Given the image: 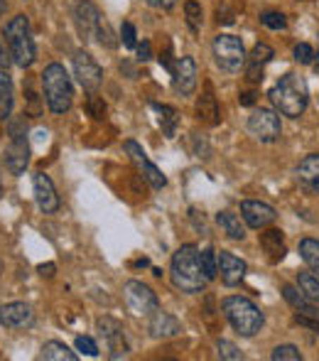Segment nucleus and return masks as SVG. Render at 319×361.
<instances>
[{
  "label": "nucleus",
  "mask_w": 319,
  "mask_h": 361,
  "mask_svg": "<svg viewBox=\"0 0 319 361\" xmlns=\"http://www.w3.org/2000/svg\"><path fill=\"white\" fill-rule=\"evenodd\" d=\"M120 39H123V44L128 49L138 47V42H135V25L133 23H123V27H120Z\"/></svg>",
  "instance_id": "38"
},
{
  "label": "nucleus",
  "mask_w": 319,
  "mask_h": 361,
  "mask_svg": "<svg viewBox=\"0 0 319 361\" xmlns=\"http://www.w3.org/2000/svg\"><path fill=\"white\" fill-rule=\"evenodd\" d=\"M246 271H248L246 261L236 258L234 253H229V251L219 253V273H221L224 286H229V288L239 286V283L243 281V276H246Z\"/></svg>",
  "instance_id": "19"
},
{
  "label": "nucleus",
  "mask_w": 319,
  "mask_h": 361,
  "mask_svg": "<svg viewBox=\"0 0 319 361\" xmlns=\"http://www.w3.org/2000/svg\"><path fill=\"white\" fill-rule=\"evenodd\" d=\"M77 349L84 352L86 357H99V347L91 337H77Z\"/></svg>",
  "instance_id": "39"
},
{
  "label": "nucleus",
  "mask_w": 319,
  "mask_h": 361,
  "mask_svg": "<svg viewBox=\"0 0 319 361\" xmlns=\"http://www.w3.org/2000/svg\"><path fill=\"white\" fill-rule=\"evenodd\" d=\"M317 72H319V54H317Z\"/></svg>",
  "instance_id": "49"
},
{
  "label": "nucleus",
  "mask_w": 319,
  "mask_h": 361,
  "mask_svg": "<svg viewBox=\"0 0 319 361\" xmlns=\"http://www.w3.org/2000/svg\"><path fill=\"white\" fill-rule=\"evenodd\" d=\"M221 310H224L229 324L241 337H253L263 329V312L248 298H241V295L226 298L221 302Z\"/></svg>",
  "instance_id": "5"
},
{
  "label": "nucleus",
  "mask_w": 319,
  "mask_h": 361,
  "mask_svg": "<svg viewBox=\"0 0 319 361\" xmlns=\"http://www.w3.org/2000/svg\"><path fill=\"white\" fill-rule=\"evenodd\" d=\"M3 37L8 42L10 57H13V64H18L20 69H27L35 64V39L32 32H30V20L27 15H15L3 30Z\"/></svg>",
  "instance_id": "3"
},
{
  "label": "nucleus",
  "mask_w": 319,
  "mask_h": 361,
  "mask_svg": "<svg viewBox=\"0 0 319 361\" xmlns=\"http://www.w3.org/2000/svg\"><path fill=\"white\" fill-rule=\"evenodd\" d=\"M35 322V312L25 302H10L0 307V324L8 329H25Z\"/></svg>",
  "instance_id": "17"
},
{
  "label": "nucleus",
  "mask_w": 319,
  "mask_h": 361,
  "mask_svg": "<svg viewBox=\"0 0 319 361\" xmlns=\"http://www.w3.org/2000/svg\"><path fill=\"white\" fill-rule=\"evenodd\" d=\"M239 101H241V106H253L256 104V94H253V91H243L239 96Z\"/></svg>",
  "instance_id": "44"
},
{
  "label": "nucleus",
  "mask_w": 319,
  "mask_h": 361,
  "mask_svg": "<svg viewBox=\"0 0 319 361\" xmlns=\"http://www.w3.org/2000/svg\"><path fill=\"white\" fill-rule=\"evenodd\" d=\"M297 322H300V324H305V327H312V329H317V332H319V322H312L310 317H297Z\"/></svg>",
  "instance_id": "47"
},
{
  "label": "nucleus",
  "mask_w": 319,
  "mask_h": 361,
  "mask_svg": "<svg viewBox=\"0 0 319 361\" xmlns=\"http://www.w3.org/2000/svg\"><path fill=\"white\" fill-rule=\"evenodd\" d=\"M273 359L275 361H300L302 354L297 347H292V344H285V347H277L275 352H273Z\"/></svg>",
  "instance_id": "35"
},
{
  "label": "nucleus",
  "mask_w": 319,
  "mask_h": 361,
  "mask_svg": "<svg viewBox=\"0 0 319 361\" xmlns=\"http://www.w3.org/2000/svg\"><path fill=\"white\" fill-rule=\"evenodd\" d=\"M273 54H275V52H273L270 44H265V42L256 44V47H253V52H251V57L246 59V64H248V69H246L248 79H251V81H261L263 79V67H265V64L270 62Z\"/></svg>",
  "instance_id": "21"
},
{
  "label": "nucleus",
  "mask_w": 319,
  "mask_h": 361,
  "mask_svg": "<svg viewBox=\"0 0 319 361\" xmlns=\"http://www.w3.org/2000/svg\"><path fill=\"white\" fill-rule=\"evenodd\" d=\"M297 180H300V185L307 192L319 195V152L300 160V165H297Z\"/></svg>",
  "instance_id": "20"
},
{
  "label": "nucleus",
  "mask_w": 319,
  "mask_h": 361,
  "mask_svg": "<svg viewBox=\"0 0 319 361\" xmlns=\"http://www.w3.org/2000/svg\"><path fill=\"white\" fill-rule=\"evenodd\" d=\"M74 20H77V27H79V35L84 39H94L96 32L101 27V13L91 0H79L77 8H74Z\"/></svg>",
  "instance_id": "12"
},
{
  "label": "nucleus",
  "mask_w": 319,
  "mask_h": 361,
  "mask_svg": "<svg viewBox=\"0 0 319 361\" xmlns=\"http://www.w3.org/2000/svg\"><path fill=\"white\" fill-rule=\"evenodd\" d=\"M86 109H89V116L91 118H96V121H104L106 118V104H104V99H99V96L91 91V96L86 99Z\"/></svg>",
  "instance_id": "33"
},
{
  "label": "nucleus",
  "mask_w": 319,
  "mask_h": 361,
  "mask_svg": "<svg viewBox=\"0 0 319 361\" xmlns=\"http://www.w3.org/2000/svg\"><path fill=\"white\" fill-rule=\"evenodd\" d=\"M170 278L172 286L182 293H204L206 288V276L201 271L199 263V248L187 243V246L177 248V253L172 256V266H170Z\"/></svg>",
  "instance_id": "1"
},
{
  "label": "nucleus",
  "mask_w": 319,
  "mask_h": 361,
  "mask_svg": "<svg viewBox=\"0 0 319 361\" xmlns=\"http://www.w3.org/2000/svg\"><path fill=\"white\" fill-rule=\"evenodd\" d=\"M184 15H187V23H189L192 32H199L201 30V5L196 3V0H187Z\"/></svg>",
  "instance_id": "32"
},
{
  "label": "nucleus",
  "mask_w": 319,
  "mask_h": 361,
  "mask_svg": "<svg viewBox=\"0 0 319 361\" xmlns=\"http://www.w3.org/2000/svg\"><path fill=\"white\" fill-rule=\"evenodd\" d=\"M248 130H251V135H256L261 143H275L282 133V126L275 111L258 109V111H253L251 118H248Z\"/></svg>",
  "instance_id": "10"
},
{
  "label": "nucleus",
  "mask_w": 319,
  "mask_h": 361,
  "mask_svg": "<svg viewBox=\"0 0 319 361\" xmlns=\"http://www.w3.org/2000/svg\"><path fill=\"white\" fill-rule=\"evenodd\" d=\"M96 327H99L101 337L108 344L111 359H120L128 354V344H125V339H123V327H120V322H115V319H111V317H104V319H99Z\"/></svg>",
  "instance_id": "14"
},
{
  "label": "nucleus",
  "mask_w": 319,
  "mask_h": 361,
  "mask_svg": "<svg viewBox=\"0 0 319 361\" xmlns=\"http://www.w3.org/2000/svg\"><path fill=\"white\" fill-rule=\"evenodd\" d=\"M148 5H153L158 10H172L177 5V0H148Z\"/></svg>",
  "instance_id": "43"
},
{
  "label": "nucleus",
  "mask_w": 319,
  "mask_h": 361,
  "mask_svg": "<svg viewBox=\"0 0 319 361\" xmlns=\"http://www.w3.org/2000/svg\"><path fill=\"white\" fill-rule=\"evenodd\" d=\"M315 49H312V44H307V42H302V44H297L295 47V59L300 64H312L315 62Z\"/></svg>",
  "instance_id": "37"
},
{
  "label": "nucleus",
  "mask_w": 319,
  "mask_h": 361,
  "mask_svg": "<svg viewBox=\"0 0 319 361\" xmlns=\"http://www.w3.org/2000/svg\"><path fill=\"white\" fill-rule=\"evenodd\" d=\"M268 96H270L273 106L290 118H300L307 109V101H310V91H307V84L300 74H285Z\"/></svg>",
  "instance_id": "2"
},
{
  "label": "nucleus",
  "mask_w": 319,
  "mask_h": 361,
  "mask_svg": "<svg viewBox=\"0 0 319 361\" xmlns=\"http://www.w3.org/2000/svg\"><path fill=\"white\" fill-rule=\"evenodd\" d=\"M300 256L315 273H319V241L317 238H302L300 241Z\"/></svg>",
  "instance_id": "29"
},
{
  "label": "nucleus",
  "mask_w": 319,
  "mask_h": 361,
  "mask_svg": "<svg viewBox=\"0 0 319 361\" xmlns=\"http://www.w3.org/2000/svg\"><path fill=\"white\" fill-rule=\"evenodd\" d=\"M5 10H8V3H5V0H0V15H3Z\"/></svg>",
  "instance_id": "48"
},
{
  "label": "nucleus",
  "mask_w": 319,
  "mask_h": 361,
  "mask_svg": "<svg viewBox=\"0 0 319 361\" xmlns=\"http://www.w3.org/2000/svg\"><path fill=\"white\" fill-rule=\"evenodd\" d=\"M74 74H77L79 84L84 86L86 91H96L104 81V69L99 67L94 57L89 52H77L74 54Z\"/></svg>",
  "instance_id": "11"
},
{
  "label": "nucleus",
  "mask_w": 319,
  "mask_h": 361,
  "mask_svg": "<svg viewBox=\"0 0 319 361\" xmlns=\"http://www.w3.org/2000/svg\"><path fill=\"white\" fill-rule=\"evenodd\" d=\"M261 246L268 253L270 261H280L285 256V243H282V231L280 228H268L265 233H261Z\"/></svg>",
  "instance_id": "24"
},
{
  "label": "nucleus",
  "mask_w": 319,
  "mask_h": 361,
  "mask_svg": "<svg viewBox=\"0 0 319 361\" xmlns=\"http://www.w3.org/2000/svg\"><path fill=\"white\" fill-rule=\"evenodd\" d=\"M25 121H10V143L5 147V167L10 175H23L30 162V143L23 130Z\"/></svg>",
  "instance_id": "6"
},
{
  "label": "nucleus",
  "mask_w": 319,
  "mask_h": 361,
  "mask_svg": "<svg viewBox=\"0 0 319 361\" xmlns=\"http://www.w3.org/2000/svg\"><path fill=\"white\" fill-rule=\"evenodd\" d=\"M172 81H175V89L182 96L194 94L196 89V62L192 57H182L172 67Z\"/></svg>",
  "instance_id": "16"
},
{
  "label": "nucleus",
  "mask_w": 319,
  "mask_h": 361,
  "mask_svg": "<svg viewBox=\"0 0 319 361\" xmlns=\"http://www.w3.org/2000/svg\"><path fill=\"white\" fill-rule=\"evenodd\" d=\"M282 295H285V300L292 305L295 310H300L305 317H319V310H317V305H312V300L307 298L305 293H300L297 288H292V286H282Z\"/></svg>",
  "instance_id": "23"
},
{
  "label": "nucleus",
  "mask_w": 319,
  "mask_h": 361,
  "mask_svg": "<svg viewBox=\"0 0 319 361\" xmlns=\"http://www.w3.org/2000/svg\"><path fill=\"white\" fill-rule=\"evenodd\" d=\"M13 81L5 72H0V121H8L13 114Z\"/></svg>",
  "instance_id": "26"
},
{
  "label": "nucleus",
  "mask_w": 319,
  "mask_h": 361,
  "mask_svg": "<svg viewBox=\"0 0 319 361\" xmlns=\"http://www.w3.org/2000/svg\"><path fill=\"white\" fill-rule=\"evenodd\" d=\"M153 109L160 114V126H162V133L167 138H175L177 133V126H180V116L172 106H162V104H153Z\"/></svg>",
  "instance_id": "28"
},
{
  "label": "nucleus",
  "mask_w": 319,
  "mask_h": 361,
  "mask_svg": "<svg viewBox=\"0 0 319 361\" xmlns=\"http://www.w3.org/2000/svg\"><path fill=\"white\" fill-rule=\"evenodd\" d=\"M241 216L243 221L248 224L251 228H265L275 221V209L265 202H256V200H248L241 204Z\"/></svg>",
  "instance_id": "15"
},
{
  "label": "nucleus",
  "mask_w": 319,
  "mask_h": 361,
  "mask_svg": "<svg viewBox=\"0 0 319 361\" xmlns=\"http://www.w3.org/2000/svg\"><path fill=\"white\" fill-rule=\"evenodd\" d=\"M0 195H3V187H0Z\"/></svg>",
  "instance_id": "50"
},
{
  "label": "nucleus",
  "mask_w": 319,
  "mask_h": 361,
  "mask_svg": "<svg viewBox=\"0 0 319 361\" xmlns=\"http://www.w3.org/2000/svg\"><path fill=\"white\" fill-rule=\"evenodd\" d=\"M261 23L270 30H285L287 27V20L282 13H275V10H268V13L261 15Z\"/></svg>",
  "instance_id": "34"
},
{
  "label": "nucleus",
  "mask_w": 319,
  "mask_h": 361,
  "mask_svg": "<svg viewBox=\"0 0 319 361\" xmlns=\"http://www.w3.org/2000/svg\"><path fill=\"white\" fill-rule=\"evenodd\" d=\"M148 332L153 339H170V337H177L182 332V324L175 314L170 312H162V310H155L150 314V324H148Z\"/></svg>",
  "instance_id": "18"
},
{
  "label": "nucleus",
  "mask_w": 319,
  "mask_h": 361,
  "mask_svg": "<svg viewBox=\"0 0 319 361\" xmlns=\"http://www.w3.org/2000/svg\"><path fill=\"white\" fill-rule=\"evenodd\" d=\"M196 118H199L201 123H209V126L219 123V106H216V96L209 84H206L204 94H201L199 101H196Z\"/></svg>",
  "instance_id": "22"
},
{
  "label": "nucleus",
  "mask_w": 319,
  "mask_h": 361,
  "mask_svg": "<svg viewBox=\"0 0 319 361\" xmlns=\"http://www.w3.org/2000/svg\"><path fill=\"white\" fill-rule=\"evenodd\" d=\"M123 150H125V155L130 157V162L135 165V170L140 172V177H145L153 190H162V187L167 185V177L162 175L158 165H153V162L148 160V155H145V150L140 147V143H135V140H125Z\"/></svg>",
  "instance_id": "9"
},
{
  "label": "nucleus",
  "mask_w": 319,
  "mask_h": 361,
  "mask_svg": "<svg viewBox=\"0 0 319 361\" xmlns=\"http://www.w3.org/2000/svg\"><path fill=\"white\" fill-rule=\"evenodd\" d=\"M214 57L224 72L236 74L246 64V49L236 35H219L214 39Z\"/></svg>",
  "instance_id": "7"
},
{
  "label": "nucleus",
  "mask_w": 319,
  "mask_h": 361,
  "mask_svg": "<svg viewBox=\"0 0 319 361\" xmlns=\"http://www.w3.org/2000/svg\"><path fill=\"white\" fill-rule=\"evenodd\" d=\"M39 359H44V361H77L79 357L67 347V344L47 342L42 347V354H39Z\"/></svg>",
  "instance_id": "27"
},
{
  "label": "nucleus",
  "mask_w": 319,
  "mask_h": 361,
  "mask_svg": "<svg viewBox=\"0 0 319 361\" xmlns=\"http://www.w3.org/2000/svg\"><path fill=\"white\" fill-rule=\"evenodd\" d=\"M199 263H201V271H204L206 281H214L216 273H219V256H216L211 248H204L199 253Z\"/></svg>",
  "instance_id": "31"
},
{
  "label": "nucleus",
  "mask_w": 319,
  "mask_h": 361,
  "mask_svg": "<svg viewBox=\"0 0 319 361\" xmlns=\"http://www.w3.org/2000/svg\"><path fill=\"white\" fill-rule=\"evenodd\" d=\"M96 37H99L101 47H115V39H113V35H111V27L106 23H101V27H99V32H96Z\"/></svg>",
  "instance_id": "40"
},
{
  "label": "nucleus",
  "mask_w": 319,
  "mask_h": 361,
  "mask_svg": "<svg viewBox=\"0 0 319 361\" xmlns=\"http://www.w3.org/2000/svg\"><path fill=\"white\" fill-rule=\"evenodd\" d=\"M216 224L224 228V233L234 241H243L246 238V226L241 224V219L234 214V212H219L216 214Z\"/></svg>",
  "instance_id": "25"
},
{
  "label": "nucleus",
  "mask_w": 319,
  "mask_h": 361,
  "mask_svg": "<svg viewBox=\"0 0 319 361\" xmlns=\"http://www.w3.org/2000/svg\"><path fill=\"white\" fill-rule=\"evenodd\" d=\"M297 286L319 307V276H315V273H300L297 276Z\"/></svg>",
  "instance_id": "30"
},
{
  "label": "nucleus",
  "mask_w": 319,
  "mask_h": 361,
  "mask_svg": "<svg viewBox=\"0 0 319 361\" xmlns=\"http://www.w3.org/2000/svg\"><path fill=\"white\" fill-rule=\"evenodd\" d=\"M32 187H35V200H37L39 209H42L44 214H54V212L59 209V197H57V190H54V182L49 180L44 172H35Z\"/></svg>",
  "instance_id": "13"
},
{
  "label": "nucleus",
  "mask_w": 319,
  "mask_h": 361,
  "mask_svg": "<svg viewBox=\"0 0 319 361\" xmlns=\"http://www.w3.org/2000/svg\"><path fill=\"white\" fill-rule=\"evenodd\" d=\"M216 349H219V357L221 359H229V361H239L241 359L239 347H236V344H231V342H226V339H219Z\"/></svg>",
  "instance_id": "36"
},
{
  "label": "nucleus",
  "mask_w": 319,
  "mask_h": 361,
  "mask_svg": "<svg viewBox=\"0 0 319 361\" xmlns=\"http://www.w3.org/2000/svg\"><path fill=\"white\" fill-rule=\"evenodd\" d=\"M37 271H39V276L52 278V276H54V263H42V266H39Z\"/></svg>",
  "instance_id": "45"
},
{
  "label": "nucleus",
  "mask_w": 319,
  "mask_h": 361,
  "mask_svg": "<svg viewBox=\"0 0 319 361\" xmlns=\"http://www.w3.org/2000/svg\"><path fill=\"white\" fill-rule=\"evenodd\" d=\"M10 62H13V57H10V52H5L3 44H0V67L8 69V67H10Z\"/></svg>",
  "instance_id": "46"
},
{
  "label": "nucleus",
  "mask_w": 319,
  "mask_h": 361,
  "mask_svg": "<svg viewBox=\"0 0 319 361\" xmlns=\"http://www.w3.org/2000/svg\"><path fill=\"white\" fill-rule=\"evenodd\" d=\"M216 20H219V23H224V25H231V23H234V13H231L229 8H219V10H216Z\"/></svg>",
  "instance_id": "42"
},
{
  "label": "nucleus",
  "mask_w": 319,
  "mask_h": 361,
  "mask_svg": "<svg viewBox=\"0 0 319 361\" xmlns=\"http://www.w3.org/2000/svg\"><path fill=\"white\" fill-rule=\"evenodd\" d=\"M150 57H153V47H150V42L145 39V42L138 44V59L140 62H148Z\"/></svg>",
  "instance_id": "41"
},
{
  "label": "nucleus",
  "mask_w": 319,
  "mask_h": 361,
  "mask_svg": "<svg viewBox=\"0 0 319 361\" xmlns=\"http://www.w3.org/2000/svg\"><path fill=\"white\" fill-rule=\"evenodd\" d=\"M123 300L128 305V310L138 317H150L155 310H160V300L153 293V288H148L140 281H128L123 286Z\"/></svg>",
  "instance_id": "8"
},
{
  "label": "nucleus",
  "mask_w": 319,
  "mask_h": 361,
  "mask_svg": "<svg viewBox=\"0 0 319 361\" xmlns=\"http://www.w3.org/2000/svg\"><path fill=\"white\" fill-rule=\"evenodd\" d=\"M42 89H44V101H47L49 111L57 116L67 114L72 109L74 101V89H72V79H69L67 69L62 64H49L42 72Z\"/></svg>",
  "instance_id": "4"
}]
</instances>
